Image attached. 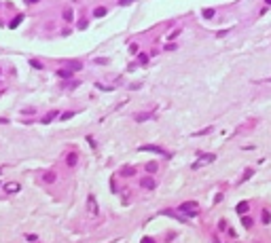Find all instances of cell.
Here are the masks:
<instances>
[{"label": "cell", "instance_id": "1", "mask_svg": "<svg viewBox=\"0 0 271 243\" xmlns=\"http://www.w3.org/2000/svg\"><path fill=\"white\" fill-rule=\"evenodd\" d=\"M180 209H182L189 218H197V216H199V207H197V203H195V201H187V203H182V205H180Z\"/></svg>", "mask_w": 271, "mask_h": 243}, {"label": "cell", "instance_id": "2", "mask_svg": "<svg viewBox=\"0 0 271 243\" xmlns=\"http://www.w3.org/2000/svg\"><path fill=\"white\" fill-rule=\"evenodd\" d=\"M140 150H144V152H157V154H161V157H167V152H165L163 148H159V146H142Z\"/></svg>", "mask_w": 271, "mask_h": 243}, {"label": "cell", "instance_id": "3", "mask_svg": "<svg viewBox=\"0 0 271 243\" xmlns=\"http://www.w3.org/2000/svg\"><path fill=\"white\" fill-rule=\"evenodd\" d=\"M214 154H203V157L199 158V161H197V163H195V165H193V169H197V167H201V165H203V163H212L214 161Z\"/></svg>", "mask_w": 271, "mask_h": 243}, {"label": "cell", "instance_id": "4", "mask_svg": "<svg viewBox=\"0 0 271 243\" xmlns=\"http://www.w3.org/2000/svg\"><path fill=\"white\" fill-rule=\"evenodd\" d=\"M87 203H89V214H91V216H97V203H95V197H93V194L89 197V201H87Z\"/></svg>", "mask_w": 271, "mask_h": 243}, {"label": "cell", "instance_id": "5", "mask_svg": "<svg viewBox=\"0 0 271 243\" xmlns=\"http://www.w3.org/2000/svg\"><path fill=\"white\" fill-rule=\"evenodd\" d=\"M140 186H142V188H146V190H151V188H155V186H157V182H155V180H151V178H144V180L140 182Z\"/></svg>", "mask_w": 271, "mask_h": 243}, {"label": "cell", "instance_id": "6", "mask_svg": "<svg viewBox=\"0 0 271 243\" xmlns=\"http://www.w3.org/2000/svg\"><path fill=\"white\" fill-rule=\"evenodd\" d=\"M121 176H123V178H129V176H136V167H131V165H127V167H123V169H121Z\"/></svg>", "mask_w": 271, "mask_h": 243}, {"label": "cell", "instance_id": "7", "mask_svg": "<svg viewBox=\"0 0 271 243\" xmlns=\"http://www.w3.org/2000/svg\"><path fill=\"white\" fill-rule=\"evenodd\" d=\"M248 207H250V205H248V201H242V203H237L235 211H237V214H239V216H244V214H246V211H248Z\"/></svg>", "mask_w": 271, "mask_h": 243}, {"label": "cell", "instance_id": "8", "mask_svg": "<svg viewBox=\"0 0 271 243\" xmlns=\"http://www.w3.org/2000/svg\"><path fill=\"white\" fill-rule=\"evenodd\" d=\"M43 182H47V184L55 182V173H53V171H47V173H43Z\"/></svg>", "mask_w": 271, "mask_h": 243}, {"label": "cell", "instance_id": "9", "mask_svg": "<svg viewBox=\"0 0 271 243\" xmlns=\"http://www.w3.org/2000/svg\"><path fill=\"white\" fill-rule=\"evenodd\" d=\"M76 161H79V157H76V152H70V154H68V158H66V163H68L70 167H74V165H76Z\"/></svg>", "mask_w": 271, "mask_h": 243}, {"label": "cell", "instance_id": "10", "mask_svg": "<svg viewBox=\"0 0 271 243\" xmlns=\"http://www.w3.org/2000/svg\"><path fill=\"white\" fill-rule=\"evenodd\" d=\"M21 21H24V15H17V17H15V19L11 21V25H9V28H11V30H15V28L21 24Z\"/></svg>", "mask_w": 271, "mask_h": 243}, {"label": "cell", "instance_id": "11", "mask_svg": "<svg viewBox=\"0 0 271 243\" xmlns=\"http://www.w3.org/2000/svg\"><path fill=\"white\" fill-rule=\"evenodd\" d=\"M106 9H104V7H97V9H95V11H93V15H95V17H104V15H106Z\"/></svg>", "mask_w": 271, "mask_h": 243}, {"label": "cell", "instance_id": "12", "mask_svg": "<svg viewBox=\"0 0 271 243\" xmlns=\"http://www.w3.org/2000/svg\"><path fill=\"white\" fill-rule=\"evenodd\" d=\"M57 76H61V78H70L72 70H57Z\"/></svg>", "mask_w": 271, "mask_h": 243}, {"label": "cell", "instance_id": "13", "mask_svg": "<svg viewBox=\"0 0 271 243\" xmlns=\"http://www.w3.org/2000/svg\"><path fill=\"white\" fill-rule=\"evenodd\" d=\"M151 116H153V114L144 112V114H138V116H136V121H138V123H142V121H146V119H151Z\"/></svg>", "mask_w": 271, "mask_h": 243}, {"label": "cell", "instance_id": "14", "mask_svg": "<svg viewBox=\"0 0 271 243\" xmlns=\"http://www.w3.org/2000/svg\"><path fill=\"white\" fill-rule=\"evenodd\" d=\"M203 17H206V19H212L214 17V9H203Z\"/></svg>", "mask_w": 271, "mask_h": 243}, {"label": "cell", "instance_id": "15", "mask_svg": "<svg viewBox=\"0 0 271 243\" xmlns=\"http://www.w3.org/2000/svg\"><path fill=\"white\" fill-rule=\"evenodd\" d=\"M242 224H244L246 228H250V226H252V218H248V216H244V218H242Z\"/></svg>", "mask_w": 271, "mask_h": 243}, {"label": "cell", "instance_id": "16", "mask_svg": "<svg viewBox=\"0 0 271 243\" xmlns=\"http://www.w3.org/2000/svg\"><path fill=\"white\" fill-rule=\"evenodd\" d=\"M138 61H140V63H148V55H146V53H140V55H138Z\"/></svg>", "mask_w": 271, "mask_h": 243}, {"label": "cell", "instance_id": "17", "mask_svg": "<svg viewBox=\"0 0 271 243\" xmlns=\"http://www.w3.org/2000/svg\"><path fill=\"white\" fill-rule=\"evenodd\" d=\"M146 171H151V173H155V171H157V163H148V165H146Z\"/></svg>", "mask_w": 271, "mask_h": 243}, {"label": "cell", "instance_id": "18", "mask_svg": "<svg viewBox=\"0 0 271 243\" xmlns=\"http://www.w3.org/2000/svg\"><path fill=\"white\" fill-rule=\"evenodd\" d=\"M64 19H66V21H72V19H74L72 11H64Z\"/></svg>", "mask_w": 271, "mask_h": 243}, {"label": "cell", "instance_id": "19", "mask_svg": "<svg viewBox=\"0 0 271 243\" xmlns=\"http://www.w3.org/2000/svg\"><path fill=\"white\" fill-rule=\"evenodd\" d=\"M7 190H9V193H17V190H19V184H13V186L7 184Z\"/></svg>", "mask_w": 271, "mask_h": 243}, {"label": "cell", "instance_id": "20", "mask_svg": "<svg viewBox=\"0 0 271 243\" xmlns=\"http://www.w3.org/2000/svg\"><path fill=\"white\" fill-rule=\"evenodd\" d=\"M269 220H271V216H269V211L265 209V211H263V222H265V224H269Z\"/></svg>", "mask_w": 271, "mask_h": 243}, {"label": "cell", "instance_id": "21", "mask_svg": "<svg viewBox=\"0 0 271 243\" xmlns=\"http://www.w3.org/2000/svg\"><path fill=\"white\" fill-rule=\"evenodd\" d=\"M55 114H57V112H51L49 116H45V119H43V123H51L53 119H55Z\"/></svg>", "mask_w": 271, "mask_h": 243}, {"label": "cell", "instance_id": "22", "mask_svg": "<svg viewBox=\"0 0 271 243\" xmlns=\"http://www.w3.org/2000/svg\"><path fill=\"white\" fill-rule=\"evenodd\" d=\"M131 2H136V0H119V4H121V7H129Z\"/></svg>", "mask_w": 271, "mask_h": 243}, {"label": "cell", "instance_id": "23", "mask_svg": "<svg viewBox=\"0 0 271 243\" xmlns=\"http://www.w3.org/2000/svg\"><path fill=\"white\" fill-rule=\"evenodd\" d=\"M70 70H81V63H79V61H72V63H70Z\"/></svg>", "mask_w": 271, "mask_h": 243}, {"label": "cell", "instance_id": "24", "mask_svg": "<svg viewBox=\"0 0 271 243\" xmlns=\"http://www.w3.org/2000/svg\"><path fill=\"white\" fill-rule=\"evenodd\" d=\"M250 176H252V169H246V171H244V178H242V180L246 182V180H248V178H250Z\"/></svg>", "mask_w": 271, "mask_h": 243}, {"label": "cell", "instance_id": "25", "mask_svg": "<svg viewBox=\"0 0 271 243\" xmlns=\"http://www.w3.org/2000/svg\"><path fill=\"white\" fill-rule=\"evenodd\" d=\"M72 114H74V112H64V114H61V121H68Z\"/></svg>", "mask_w": 271, "mask_h": 243}, {"label": "cell", "instance_id": "26", "mask_svg": "<svg viewBox=\"0 0 271 243\" xmlns=\"http://www.w3.org/2000/svg\"><path fill=\"white\" fill-rule=\"evenodd\" d=\"M140 243H155V239H151V237H142Z\"/></svg>", "mask_w": 271, "mask_h": 243}, {"label": "cell", "instance_id": "27", "mask_svg": "<svg viewBox=\"0 0 271 243\" xmlns=\"http://www.w3.org/2000/svg\"><path fill=\"white\" fill-rule=\"evenodd\" d=\"M30 63H32V66H34V68H38V70H40V68H43V63H38V61H36V59H32V61H30Z\"/></svg>", "mask_w": 271, "mask_h": 243}, {"label": "cell", "instance_id": "28", "mask_svg": "<svg viewBox=\"0 0 271 243\" xmlns=\"http://www.w3.org/2000/svg\"><path fill=\"white\" fill-rule=\"evenodd\" d=\"M28 2H38V0H28Z\"/></svg>", "mask_w": 271, "mask_h": 243}, {"label": "cell", "instance_id": "29", "mask_svg": "<svg viewBox=\"0 0 271 243\" xmlns=\"http://www.w3.org/2000/svg\"><path fill=\"white\" fill-rule=\"evenodd\" d=\"M267 2H269V4H271V0H267Z\"/></svg>", "mask_w": 271, "mask_h": 243}, {"label": "cell", "instance_id": "30", "mask_svg": "<svg viewBox=\"0 0 271 243\" xmlns=\"http://www.w3.org/2000/svg\"><path fill=\"white\" fill-rule=\"evenodd\" d=\"M267 80H271V78H267Z\"/></svg>", "mask_w": 271, "mask_h": 243}]
</instances>
